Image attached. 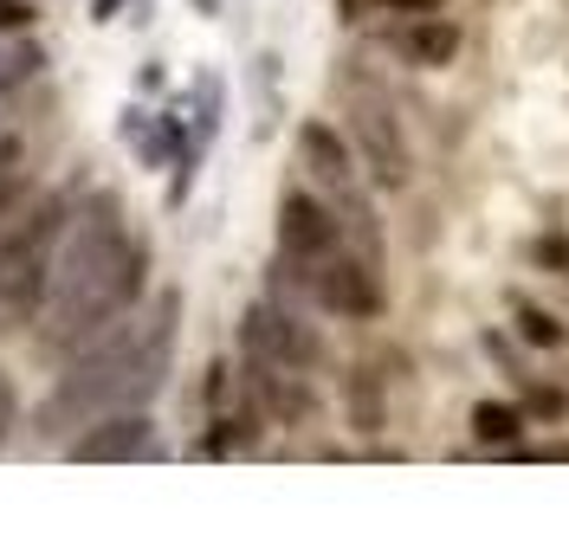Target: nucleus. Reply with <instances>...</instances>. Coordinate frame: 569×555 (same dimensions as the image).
<instances>
[{
    "label": "nucleus",
    "mask_w": 569,
    "mask_h": 555,
    "mask_svg": "<svg viewBox=\"0 0 569 555\" xmlns=\"http://www.w3.org/2000/svg\"><path fill=\"white\" fill-rule=\"evenodd\" d=\"M395 52L421 71H447L460 59V27L440 20V13H408V27L395 33Z\"/></svg>",
    "instance_id": "obj_11"
},
{
    "label": "nucleus",
    "mask_w": 569,
    "mask_h": 555,
    "mask_svg": "<svg viewBox=\"0 0 569 555\" xmlns=\"http://www.w3.org/2000/svg\"><path fill=\"white\" fill-rule=\"evenodd\" d=\"M376 7H389V13H440L447 0H376Z\"/></svg>",
    "instance_id": "obj_24"
},
{
    "label": "nucleus",
    "mask_w": 569,
    "mask_h": 555,
    "mask_svg": "<svg viewBox=\"0 0 569 555\" xmlns=\"http://www.w3.org/2000/svg\"><path fill=\"white\" fill-rule=\"evenodd\" d=\"M71 465H137V458H162L156 446V420L149 407H117V414H98L91 426H78L66 440Z\"/></svg>",
    "instance_id": "obj_9"
},
{
    "label": "nucleus",
    "mask_w": 569,
    "mask_h": 555,
    "mask_svg": "<svg viewBox=\"0 0 569 555\" xmlns=\"http://www.w3.org/2000/svg\"><path fill=\"white\" fill-rule=\"evenodd\" d=\"M525 259H531L537 272L569 278V233H537V240L525 245Z\"/></svg>",
    "instance_id": "obj_19"
},
{
    "label": "nucleus",
    "mask_w": 569,
    "mask_h": 555,
    "mask_svg": "<svg viewBox=\"0 0 569 555\" xmlns=\"http://www.w3.org/2000/svg\"><path fill=\"white\" fill-rule=\"evenodd\" d=\"M176 336H181V291H162L149 304V316H137V311L117 316L110 330H98L91 343L71 355V369L33 407V433L39 440H66L78 426H91L98 414L149 407L169 387Z\"/></svg>",
    "instance_id": "obj_2"
},
{
    "label": "nucleus",
    "mask_w": 569,
    "mask_h": 555,
    "mask_svg": "<svg viewBox=\"0 0 569 555\" xmlns=\"http://www.w3.org/2000/svg\"><path fill=\"white\" fill-rule=\"evenodd\" d=\"M188 110H194V142L208 149V142L220 137V123H227V84H220L213 71H201L194 91H188Z\"/></svg>",
    "instance_id": "obj_15"
},
{
    "label": "nucleus",
    "mask_w": 569,
    "mask_h": 555,
    "mask_svg": "<svg viewBox=\"0 0 569 555\" xmlns=\"http://www.w3.org/2000/svg\"><path fill=\"white\" fill-rule=\"evenodd\" d=\"M525 426H531V420H525V407H511V401H472V440H479V446L518 458Z\"/></svg>",
    "instance_id": "obj_12"
},
{
    "label": "nucleus",
    "mask_w": 569,
    "mask_h": 555,
    "mask_svg": "<svg viewBox=\"0 0 569 555\" xmlns=\"http://www.w3.org/2000/svg\"><path fill=\"white\" fill-rule=\"evenodd\" d=\"M298 169L318 181V194L337 213L362 208V162H356L350 137L337 123H323V117H305L298 123Z\"/></svg>",
    "instance_id": "obj_8"
},
{
    "label": "nucleus",
    "mask_w": 569,
    "mask_h": 555,
    "mask_svg": "<svg viewBox=\"0 0 569 555\" xmlns=\"http://www.w3.org/2000/svg\"><path fill=\"white\" fill-rule=\"evenodd\" d=\"M518 394H525L518 407H525V420H531V426H563V420H569V394L557 382H537V375H531Z\"/></svg>",
    "instance_id": "obj_18"
},
{
    "label": "nucleus",
    "mask_w": 569,
    "mask_h": 555,
    "mask_svg": "<svg viewBox=\"0 0 569 555\" xmlns=\"http://www.w3.org/2000/svg\"><path fill=\"white\" fill-rule=\"evenodd\" d=\"M123 7H130V0H91V27H110Z\"/></svg>",
    "instance_id": "obj_25"
},
{
    "label": "nucleus",
    "mask_w": 569,
    "mask_h": 555,
    "mask_svg": "<svg viewBox=\"0 0 569 555\" xmlns=\"http://www.w3.org/2000/svg\"><path fill=\"white\" fill-rule=\"evenodd\" d=\"M511 330H518V343H531V349H563L569 343L563 323L550 311H537V304H525V297H511Z\"/></svg>",
    "instance_id": "obj_17"
},
{
    "label": "nucleus",
    "mask_w": 569,
    "mask_h": 555,
    "mask_svg": "<svg viewBox=\"0 0 569 555\" xmlns=\"http://www.w3.org/2000/svg\"><path fill=\"white\" fill-rule=\"evenodd\" d=\"M162 84H169V71H162V59H149V65L137 71V91H142V98H156Z\"/></svg>",
    "instance_id": "obj_23"
},
{
    "label": "nucleus",
    "mask_w": 569,
    "mask_h": 555,
    "mask_svg": "<svg viewBox=\"0 0 569 555\" xmlns=\"http://www.w3.org/2000/svg\"><path fill=\"white\" fill-rule=\"evenodd\" d=\"M486 355H492L498 369H505V382H511V387H525V382H531V375H525V362L511 355V343H505L498 330H492V336H486Z\"/></svg>",
    "instance_id": "obj_20"
},
{
    "label": "nucleus",
    "mask_w": 569,
    "mask_h": 555,
    "mask_svg": "<svg viewBox=\"0 0 569 555\" xmlns=\"http://www.w3.org/2000/svg\"><path fill=\"white\" fill-rule=\"evenodd\" d=\"M20 162H27V142L0 130V233L13 226V213H27V208H33V188H27Z\"/></svg>",
    "instance_id": "obj_14"
},
{
    "label": "nucleus",
    "mask_w": 569,
    "mask_h": 555,
    "mask_svg": "<svg viewBox=\"0 0 569 555\" xmlns=\"http://www.w3.org/2000/svg\"><path fill=\"white\" fill-rule=\"evenodd\" d=\"M13 420H20V387L0 369V446H7V433H13Z\"/></svg>",
    "instance_id": "obj_21"
},
{
    "label": "nucleus",
    "mask_w": 569,
    "mask_h": 555,
    "mask_svg": "<svg viewBox=\"0 0 569 555\" xmlns=\"http://www.w3.org/2000/svg\"><path fill=\"white\" fill-rule=\"evenodd\" d=\"M33 27V0H0V33H27Z\"/></svg>",
    "instance_id": "obj_22"
},
{
    "label": "nucleus",
    "mask_w": 569,
    "mask_h": 555,
    "mask_svg": "<svg viewBox=\"0 0 569 555\" xmlns=\"http://www.w3.org/2000/svg\"><path fill=\"white\" fill-rule=\"evenodd\" d=\"M71 226V208L59 194H39L27 220H13L0 233V311L27 316L46 304V284H52V259H59V240Z\"/></svg>",
    "instance_id": "obj_3"
},
{
    "label": "nucleus",
    "mask_w": 569,
    "mask_h": 555,
    "mask_svg": "<svg viewBox=\"0 0 569 555\" xmlns=\"http://www.w3.org/2000/svg\"><path fill=\"white\" fill-rule=\"evenodd\" d=\"M194 13H208V20H213V13H220V0H194Z\"/></svg>",
    "instance_id": "obj_26"
},
{
    "label": "nucleus",
    "mask_w": 569,
    "mask_h": 555,
    "mask_svg": "<svg viewBox=\"0 0 569 555\" xmlns=\"http://www.w3.org/2000/svg\"><path fill=\"white\" fill-rule=\"evenodd\" d=\"M350 245V233H343V213L330 208L323 194H311V188H291L279 201V259H291L298 272H305V284H311V265H323L330 252H343Z\"/></svg>",
    "instance_id": "obj_7"
},
{
    "label": "nucleus",
    "mask_w": 569,
    "mask_h": 555,
    "mask_svg": "<svg viewBox=\"0 0 569 555\" xmlns=\"http://www.w3.org/2000/svg\"><path fill=\"white\" fill-rule=\"evenodd\" d=\"M350 149L362 174L376 181V188H408V174H415V149L401 137V117L395 104L376 91V84H350Z\"/></svg>",
    "instance_id": "obj_4"
},
{
    "label": "nucleus",
    "mask_w": 569,
    "mask_h": 555,
    "mask_svg": "<svg viewBox=\"0 0 569 555\" xmlns=\"http://www.w3.org/2000/svg\"><path fill=\"white\" fill-rule=\"evenodd\" d=\"M240 394L259 401V414L279 420V426H305L318 414V387L305 369H284V362H266V355H247L240 362Z\"/></svg>",
    "instance_id": "obj_10"
},
{
    "label": "nucleus",
    "mask_w": 569,
    "mask_h": 555,
    "mask_svg": "<svg viewBox=\"0 0 569 555\" xmlns=\"http://www.w3.org/2000/svg\"><path fill=\"white\" fill-rule=\"evenodd\" d=\"M343 407H350L356 433H382V426H389V401H382L376 369H350V375H343Z\"/></svg>",
    "instance_id": "obj_13"
},
{
    "label": "nucleus",
    "mask_w": 569,
    "mask_h": 555,
    "mask_svg": "<svg viewBox=\"0 0 569 555\" xmlns=\"http://www.w3.org/2000/svg\"><path fill=\"white\" fill-rule=\"evenodd\" d=\"M149 284V240H137L123 226V201L98 188L84 208L71 213L59 259H52V284H46V330L39 343L78 355L98 330H110L117 316H130L142 304Z\"/></svg>",
    "instance_id": "obj_1"
},
{
    "label": "nucleus",
    "mask_w": 569,
    "mask_h": 555,
    "mask_svg": "<svg viewBox=\"0 0 569 555\" xmlns=\"http://www.w3.org/2000/svg\"><path fill=\"white\" fill-rule=\"evenodd\" d=\"M240 355H266V362H284V369H305L318 375L330 362L318 323H305L298 304H279V297H252L240 311Z\"/></svg>",
    "instance_id": "obj_5"
},
{
    "label": "nucleus",
    "mask_w": 569,
    "mask_h": 555,
    "mask_svg": "<svg viewBox=\"0 0 569 555\" xmlns=\"http://www.w3.org/2000/svg\"><path fill=\"white\" fill-rule=\"evenodd\" d=\"M311 304L323 316H343V323H376L389 311V291H382V259L369 252H330L323 265H311Z\"/></svg>",
    "instance_id": "obj_6"
},
{
    "label": "nucleus",
    "mask_w": 569,
    "mask_h": 555,
    "mask_svg": "<svg viewBox=\"0 0 569 555\" xmlns=\"http://www.w3.org/2000/svg\"><path fill=\"white\" fill-rule=\"evenodd\" d=\"M39 65H46V46H33V39H20V33H0V98L20 91Z\"/></svg>",
    "instance_id": "obj_16"
}]
</instances>
